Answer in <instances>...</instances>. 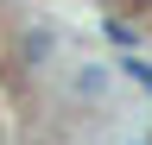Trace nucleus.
Instances as JSON below:
<instances>
[{"mask_svg": "<svg viewBox=\"0 0 152 145\" xmlns=\"http://www.w3.org/2000/svg\"><path fill=\"white\" fill-rule=\"evenodd\" d=\"M102 25H108V38H114V44H140V32H133L127 19H102Z\"/></svg>", "mask_w": 152, "mask_h": 145, "instance_id": "7ed1b4c3", "label": "nucleus"}, {"mask_svg": "<svg viewBox=\"0 0 152 145\" xmlns=\"http://www.w3.org/2000/svg\"><path fill=\"white\" fill-rule=\"evenodd\" d=\"M133 6H152V0H133Z\"/></svg>", "mask_w": 152, "mask_h": 145, "instance_id": "20e7f679", "label": "nucleus"}, {"mask_svg": "<svg viewBox=\"0 0 152 145\" xmlns=\"http://www.w3.org/2000/svg\"><path fill=\"white\" fill-rule=\"evenodd\" d=\"M121 69H127V76H133V82L152 95V63H146V57H121Z\"/></svg>", "mask_w": 152, "mask_h": 145, "instance_id": "f03ea898", "label": "nucleus"}, {"mask_svg": "<svg viewBox=\"0 0 152 145\" xmlns=\"http://www.w3.org/2000/svg\"><path fill=\"white\" fill-rule=\"evenodd\" d=\"M51 44H57V38H51V32H38V25L26 32V38H19V50H26V63H38V57H51Z\"/></svg>", "mask_w": 152, "mask_h": 145, "instance_id": "f257e3e1", "label": "nucleus"}]
</instances>
